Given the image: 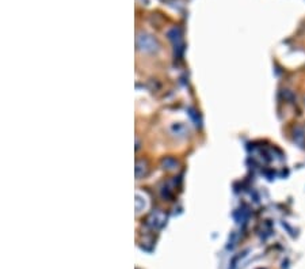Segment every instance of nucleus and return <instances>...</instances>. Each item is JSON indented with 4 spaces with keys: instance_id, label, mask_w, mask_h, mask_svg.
<instances>
[{
    "instance_id": "nucleus-1",
    "label": "nucleus",
    "mask_w": 305,
    "mask_h": 269,
    "mask_svg": "<svg viewBox=\"0 0 305 269\" xmlns=\"http://www.w3.org/2000/svg\"><path fill=\"white\" fill-rule=\"evenodd\" d=\"M137 45L140 47V49H143V51H149V48H152V51L156 49V41L154 39V37L148 34H141L139 35V38H137Z\"/></svg>"
},
{
    "instance_id": "nucleus-2",
    "label": "nucleus",
    "mask_w": 305,
    "mask_h": 269,
    "mask_svg": "<svg viewBox=\"0 0 305 269\" xmlns=\"http://www.w3.org/2000/svg\"><path fill=\"white\" fill-rule=\"evenodd\" d=\"M163 2H174V0H163Z\"/></svg>"
}]
</instances>
